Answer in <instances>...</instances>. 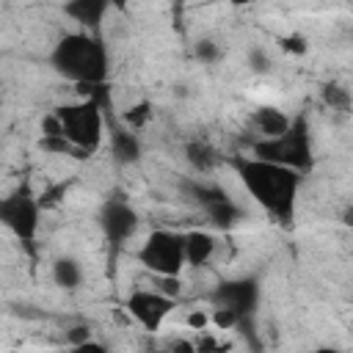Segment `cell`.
I'll return each mask as SVG.
<instances>
[{"label":"cell","instance_id":"obj_1","mask_svg":"<svg viewBox=\"0 0 353 353\" xmlns=\"http://www.w3.org/2000/svg\"><path fill=\"white\" fill-rule=\"evenodd\" d=\"M237 174L243 188L248 190V196L262 204L273 218L279 221H290L292 210H295V199H298V185H301V174L284 165H273L256 157H245L237 163Z\"/></svg>","mask_w":353,"mask_h":353},{"label":"cell","instance_id":"obj_2","mask_svg":"<svg viewBox=\"0 0 353 353\" xmlns=\"http://www.w3.org/2000/svg\"><path fill=\"white\" fill-rule=\"evenodd\" d=\"M52 69L72 80L77 88H94L105 80L108 74V52L105 44L88 33V30H74L66 33L50 52Z\"/></svg>","mask_w":353,"mask_h":353},{"label":"cell","instance_id":"obj_3","mask_svg":"<svg viewBox=\"0 0 353 353\" xmlns=\"http://www.w3.org/2000/svg\"><path fill=\"white\" fill-rule=\"evenodd\" d=\"M61 121L63 138L77 149V157L97 152L105 135V119L97 99H80L74 105H61L52 110Z\"/></svg>","mask_w":353,"mask_h":353},{"label":"cell","instance_id":"obj_4","mask_svg":"<svg viewBox=\"0 0 353 353\" xmlns=\"http://www.w3.org/2000/svg\"><path fill=\"white\" fill-rule=\"evenodd\" d=\"M251 157L273 163V165H284L292 171H306L312 165V146H309V132L303 119H295L290 124V130L273 141H254L251 143Z\"/></svg>","mask_w":353,"mask_h":353},{"label":"cell","instance_id":"obj_5","mask_svg":"<svg viewBox=\"0 0 353 353\" xmlns=\"http://www.w3.org/2000/svg\"><path fill=\"white\" fill-rule=\"evenodd\" d=\"M135 256L154 276H179L185 268V232L154 229L141 243Z\"/></svg>","mask_w":353,"mask_h":353},{"label":"cell","instance_id":"obj_6","mask_svg":"<svg viewBox=\"0 0 353 353\" xmlns=\"http://www.w3.org/2000/svg\"><path fill=\"white\" fill-rule=\"evenodd\" d=\"M39 218H41V204L39 196L30 190V185H17L11 193L0 199V223L22 243H30L36 237Z\"/></svg>","mask_w":353,"mask_h":353},{"label":"cell","instance_id":"obj_7","mask_svg":"<svg viewBox=\"0 0 353 353\" xmlns=\"http://www.w3.org/2000/svg\"><path fill=\"white\" fill-rule=\"evenodd\" d=\"M124 309L130 312V317L143 331H152L154 334L165 323V317L176 309V301L160 295L157 290H132L130 298H127V303H124Z\"/></svg>","mask_w":353,"mask_h":353},{"label":"cell","instance_id":"obj_8","mask_svg":"<svg viewBox=\"0 0 353 353\" xmlns=\"http://www.w3.org/2000/svg\"><path fill=\"white\" fill-rule=\"evenodd\" d=\"M97 221H99L102 234H105L113 245H124V243L135 234V229H138V212H135L127 201H121V199H108V201L99 207Z\"/></svg>","mask_w":353,"mask_h":353},{"label":"cell","instance_id":"obj_9","mask_svg":"<svg viewBox=\"0 0 353 353\" xmlns=\"http://www.w3.org/2000/svg\"><path fill=\"white\" fill-rule=\"evenodd\" d=\"M259 301V284L256 279L251 276H240V279H229V281H221L215 287V306H223V309H232L234 314L245 317L254 312Z\"/></svg>","mask_w":353,"mask_h":353},{"label":"cell","instance_id":"obj_10","mask_svg":"<svg viewBox=\"0 0 353 353\" xmlns=\"http://www.w3.org/2000/svg\"><path fill=\"white\" fill-rule=\"evenodd\" d=\"M290 124H292V119L273 105H262L251 113V130L256 132V141H273V138L284 135L290 130Z\"/></svg>","mask_w":353,"mask_h":353},{"label":"cell","instance_id":"obj_11","mask_svg":"<svg viewBox=\"0 0 353 353\" xmlns=\"http://www.w3.org/2000/svg\"><path fill=\"white\" fill-rule=\"evenodd\" d=\"M110 154H113V160L121 163V165L138 163L141 154H143L141 138H138L132 130H127L124 124H121V127H113V130H110Z\"/></svg>","mask_w":353,"mask_h":353},{"label":"cell","instance_id":"obj_12","mask_svg":"<svg viewBox=\"0 0 353 353\" xmlns=\"http://www.w3.org/2000/svg\"><path fill=\"white\" fill-rule=\"evenodd\" d=\"M215 248H218V243L210 232H204V229L185 232V265H190V268L207 265L215 256Z\"/></svg>","mask_w":353,"mask_h":353},{"label":"cell","instance_id":"obj_13","mask_svg":"<svg viewBox=\"0 0 353 353\" xmlns=\"http://www.w3.org/2000/svg\"><path fill=\"white\" fill-rule=\"evenodd\" d=\"M63 11H66V17H72L83 28H99L105 14L110 11V3H105V0H74V3H66Z\"/></svg>","mask_w":353,"mask_h":353},{"label":"cell","instance_id":"obj_14","mask_svg":"<svg viewBox=\"0 0 353 353\" xmlns=\"http://www.w3.org/2000/svg\"><path fill=\"white\" fill-rule=\"evenodd\" d=\"M201 212H204V215H207V221H210L215 229H221V232L234 229V226L243 221V210H240L229 196H226V199H221V201L207 204Z\"/></svg>","mask_w":353,"mask_h":353},{"label":"cell","instance_id":"obj_15","mask_svg":"<svg viewBox=\"0 0 353 353\" xmlns=\"http://www.w3.org/2000/svg\"><path fill=\"white\" fill-rule=\"evenodd\" d=\"M52 281L61 290H77L83 284V268L74 256H58L52 262Z\"/></svg>","mask_w":353,"mask_h":353},{"label":"cell","instance_id":"obj_16","mask_svg":"<svg viewBox=\"0 0 353 353\" xmlns=\"http://www.w3.org/2000/svg\"><path fill=\"white\" fill-rule=\"evenodd\" d=\"M185 157H188V163L196 168V171H210L215 163H218V154L207 146V143H201V141H193V143H188L185 146Z\"/></svg>","mask_w":353,"mask_h":353},{"label":"cell","instance_id":"obj_17","mask_svg":"<svg viewBox=\"0 0 353 353\" xmlns=\"http://www.w3.org/2000/svg\"><path fill=\"white\" fill-rule=\"evenodd\" d=\"M152 116H154V110H152V105L149 102H135V105H130L127 110H124V116H121V121H124V127L127 130H143L149 121H152Z\"/></svg>","mask_w":353,"mask_h":353},{"label":"cell","instance_id":"obj_18","mask_svg":"<svg viewBox=\"0 0 353 353\" xmlns=\"http://www.w3.org/2000/svg\"><path fill=\"white\" fill-rule=\"evenodd\" d=\"M323 102H325L331 110H347V108H350V91H347L345 85L328 83V85H323Z\"/></svg>","mask_w":353,"mask_h":353},{"label":"cell","instance_id":"obj_19","mask_svg":"<svg viewBox=\"0 0 353 353\" xmlns=\"http://www.w3.org/2000/svg\"><path fill=\"white\" fill-rule=\"evenodd\" d=\"M245 61H248V69L254 74H268L273 69V58H270V52L265 47H251L248 55H245Z\"/></svg>","mask_w":353,"mask_h":353},{"label":"cell","instance_id":"obj_20","mask_svg":"<svg viewBox=\"0 0 353 353\" xmlns=\"http://www.w3.org/2000/svg\"><path fill=\"white\" fill-rule=\"evenodd\" d=\"M240 323H243V317H240V314H234L232 309L215 306V309L210 312V325H215L218 331H232V328H237Z\"/></svg>","mask_w":353,"mask_h":353},{"label":"cell","instance_id":"obj_21","mask_svg":"<svg viewBox=\"0 0 353 353\" xmlns=\"http://www.w3.org/2000/svg\"><path fill=\"white\" fill-rule=\"evenodd\" d=\"M39 146H41L44 152H52V154H74V157H77V149H74L63 135H41Z\"/></svg>","mask_w":353,"mask_h":353},{"label":"cell","instance_id":"obj_22","mask_svg":"<svg viewBox=\"0 0 353 353\" xmlns=\"http://www.w3.org/2000/svg\"><path fill=\"white\" fill-rule=\"evenodd\" d=\"M193 52H196V58H199L201 63H207V66L221 58V47H218L212 39H199L196 47H193Z\"/></svg>","mask_w":353,"mask_h":353},{"label":"cell","instance_id":"obj_23","mask_svg":"<svg viewBox=\"0 0 353 353\" xmlns=\"http://www.w3.org/2000/svg\"><path fill=\"white\" fill-rule=\"evenodd\" d=\"M185 325H188L190 331L204 334V331L210 328V312H204V309H190L188 317H185Z\"/></svg>","mask_w":353,"mask_h":353},{"label":"cell","instance_id":"obj_24","mask_svg":"<svg viewBox=\"0 0 353 353\" xmlns=\"http://www.w3.org/2000/svg\"><path fill=\"white\" fill-rule=\"evenodd\" d=\"M281 47H284L287 52H292V55H303V52L309 50L306 39H303V36H298V33H290V36H284V39H281Z\"/></svg>","mask_w":353,"mask_h":353},{"label":"cell","instance_id":"obj_25","mask_svg":"<svg viewBox=\"0 0 353 353\" xmlns=\"http://www.w3.org/2000/svg\"><path fill=\"white\" fill-rule=\"evenodd\" d=\"M88 339H91V328H88V325H74V328L66 331L69 347H74V345H80V342H88Z\"/></svg>","mask_w":353,"mask_h":353},{"label":"cell","instance_id":"obj_26","mask_svg":"<svg viewBox=\"0 0 353 353\" xmlns=\"http://www.w3.org/2000/svg\"><path fill=\"white\" fill-rule=\"evenodd\" d=\"M69 353H110L102 342H97L94 336L88 339V342H80V345H74V347H69Z\"/></svg>","mask_w":353,"mask_h":353},{"label":"cell","instance_id":"obj_27","mask_svg":"<svg viewBox=\"0 0 353 353\" xmlns=\"http://www.w3.org/2000/svg\"><path fill=\"white\" fill-rule=\"evenodd\" d=\"M168 353H196V350H193V339H176V342L168 347Z\"/></svg>","mask_w":353,"mask_h":353},{"label":"cell","instance_id":"obj_28","mask_svg":"<svg viewBox=\"0 0 353 353\" xmlns=\"http://www.w3.org/2000/svg\"><path fill=\"white\" fill-rule=\"evenodd\" d=\"M309 353H345V350H339V347H314Z\"/></svg>","mask_w":353,"mask_h":353}]
</instances>
